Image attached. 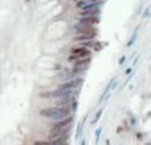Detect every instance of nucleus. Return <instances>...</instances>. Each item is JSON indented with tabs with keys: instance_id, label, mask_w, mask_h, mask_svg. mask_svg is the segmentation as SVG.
I'll return each instance as SVG.
<instances>
[{
	"instance_id": "f257e3e1",
	"label": "nucleus",
	"mask_w": 151,
	"mask_h": 145,
	"mask_svg": "<svg viewBox=\"0 0 151 145\" xmlns=\"http://www.w3.org/2000/svg\"><path fill=\"white\" fill-rule=\"evenodd\" d=\"M87 57H90V49L88 48H76V49L71 50V55H69L71 60H83Z\"/></svg>"
}]
</instances>
